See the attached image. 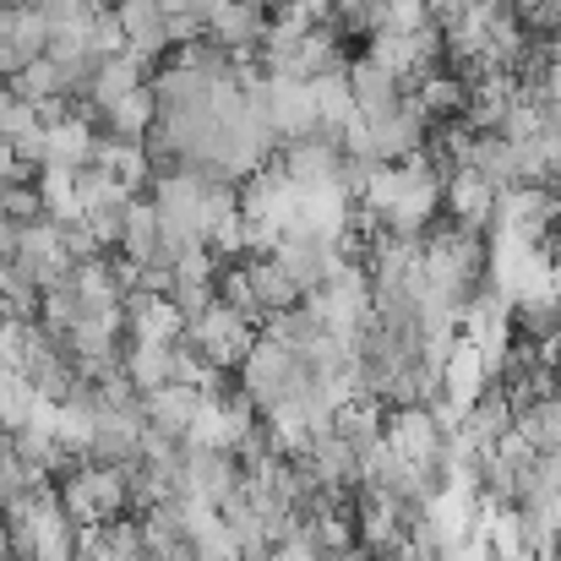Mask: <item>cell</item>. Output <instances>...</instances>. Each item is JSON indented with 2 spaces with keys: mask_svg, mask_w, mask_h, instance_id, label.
I'll return each mask as SVG.
<instances>
[{
  "mask_svg": "<svg viewBox=\"0 0 561 561\" xmlns=\"http://www.w3.org/2000/svg\"><path fill=\"white\" fill-rule=\"evenodd\" d=\"M306 355H295V350H284V344H273L267 333L256 339V350H251V360L240 366V387L251 392V403L262 409V414H273L284 398H295L300 387H306Z\"/></svg>",
  "mask_w": 561,
  "mask_h": 561,
  "instance_id": "cell-1",
  "label": "cell"
},
{
  "mask_svg": "<svg viewBox=\"0 0 561 561\" xmlns=\"http://www.w3.org/2000/svg\"><path fill=\"white\" fill-rule=\"evenodd\" d=\"M186 339L202 350V360H207V366H218V371H240V366L251 360V350H256L262 328L240 322L229 306H213L207 317H196V322H191Z\"/></svg>",
  "mask_w": 561,
  "mask_h": 561,
  "instance_id": "cell-2",
  "label": "cell"
},
{
  "mask_svg": "<svg viewBox=\"0 0 561 561\" xmlns=\"http://www.w3.org/2000/svg\"><path fill=\"white\" fill-rule=\"evenodd\" d=\"M381 442L409 463H431L447 447V425L425 403H398V409H381Z\"/></svg>",
  "mask_w": 561,
  "mask_h": 561,
  "instance_id": "cell-3",
  "label": "cell"
},
{
  "mask_svg": "<svg viewBox=\"0 0 561 561\" xmlns=\"http://www.w3.org/2000/svg\"><path fill=\"white\" fill-rule=\"evenodd\" d=\"M496 202H502V191L491 186L480 170H469V164H458V170L447 175V186H442V213H447L453 224H463V229H480V234H491Z\"/></svg>",
  "mask_w": 561,
  "mask_h": 561,
  "instance_id": "cell-4",
  "label": "cell"
},
{
  "mask_svg": "<svg viewBox=\"0 0 561 561\" xmlns=\"http://www.w3.org/2000/svg\"><path fill=\"white\" fill-rule=\"evenodd\" d=\"M267 27H273V5L267 0H218V11H213V38L229 44L234 55H245V49L262 55Z\"/></svg>",
  "mask_w": 561,
  "mask_h": 561,
  "instance_id": "cell-5",
  "label": "cell"
},
{
  "mask_svg": "<svg viewBox=\"0 0 561 561\" xmlns=\"http://www.w3.org/2000/svg\"><path fill=\"white\" fill-rule=\"evenodd\" d=\"M350 93H355V115L366 121V126H381L387 115H398V104L409 99V88L392 77V71H381L376 60H355L350 66Z\"/></svg>",
  "mask_w": 561,
  "mask_h": 561,
  "instance_id": "cell-6",
  "label": "cell"
},
{
  "mask_svg": "<svg viewBox=\"0 0 561 561\" xmlns=\"http://www.w3.org/2000/svg\"><path fill=\"white\" fill-rule=\"evenodd\" d=\"M245 278H251V295H256V306H262L267 317L306 306V289L295 284V273H289L278 256H251V262H245Z\"/></svg>",
  "mask_w": 561,
  "mask_h": 561,
  "instance_id": "cell-7",
  "label": "cell"
},
{
  "mask_svg": "<svg viewBox=\"0 0 561 561\" xmlns=\"http://www.w3.org/2000/svg\"><path fill=\"white\" fill-rule=\"evenodd\" d=\"M202 392L196 387H159V392H148V425L153 431H164V436H175V442H186L191 425H196V414H202Z\"/></svg>",
  "mask_w": 561,
  "mask_h": 561,
  "instance_id": "cell-8",
  "label": "cell"
},
{
  "mask_svg": "<svg viewBox=\"0 0 561 561\" xmlns=\"http://www.w3.org/2000/svg\"><path fill=\"white\" fill-rule=\"evenodd\" d=\"M153 126H159V99H153V88H137L131 99H121L115 110H104V137H115V142H148Z\"/></svg>",
  "mask_w": 561,
  "mask_h": 561,
  "instance_id": "cell-9",
  "label": "cell"
},
{
  "mask_svg": "<svg viewBox=\"0 0 561 561\" xmlns=\"http://www.w3.org/2000/svg\"><path fill=\"white\" fill-rule=\"evenodd\" d=\"M513 436L535 453H561V398H540V403H518L513 414Z\"/></svg>",
  "mask_w": 561,
  "mask_h": 561,
  "instance_id": "cell-10",
  "label": "cell"
},
{
  "mask_svg": "<svg viewBox=\"0 0 561 561\" xmlns=\"http://www.w3.org/2000/svg\"><path fill=\"white\" fill-rule=\"evenodd\" d=\"M126 371L142 387V398L159 392V387H175V350H170V344H131Z\"/></svg>",
  "mask_w": 561,
  "mask_h": 561,
  "instance_id": "cell-11",
  "label": "cell"
},
{
  "mask_svg": "<svg viewBox=\"0 0 561 561\" xmlns=\"http://www.w3.org/2000/svg\"><path fill=\"white\" fill-rule=\"evenodd\" d=\"M16 104H22V99H16V93H11V82H0V126H5V115H11V110H16Z\"/></svg>",
  "mask_w": 561,
  "mask_h": 561,
  "instance_id": "cell-12",
  "label": "cell"
}]
</instances>
